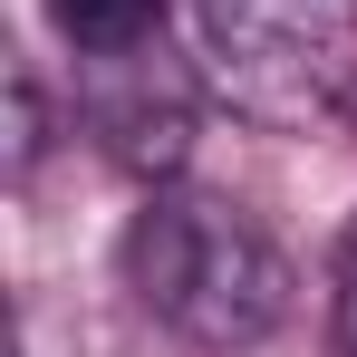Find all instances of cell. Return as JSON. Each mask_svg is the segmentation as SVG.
Wrapping results in <instances>:
<instances>
[{
	"instance_id": "1",
	"label": "cell",
	"mask_w": 357,
	"mask_h": 357,
	"mask_svg": "<svg viewBox=\"0 0 357 357\" xmlns=\"http://www.w3.org/2000/svg\"><path fill=\"white\" fill-rule=\"evenodd\" d=\"M126 290L145 299L183 348L232 357L261 348L290 319V261L280 241L241 213L232 193H193V183H155L145 213L126 222Z\"/></svg>"
},
{
	"instance_id": "2",
	"label": "cell",
	"mask_w": 357,
	"mask_h": 357,
	"mask_svg": "<svg viewBox=\"0 0 357 357\" xmlns=\"http://www.w3.org/2000/svg\"><path fill=\"white\" fill-rule=\"evenodd\" d=\"M203 59L251 126L328 135L357 116V0H203Z\"/></svg>"
},
{
	"instance_id": "3",
	"label": "cell",
	"mask_w": 357,
	"mask_h": 357,
	"mask_svg": "<svg viewBox=\"0 0 357 357\" xmlns=\"http://www.w3.org/2000/svg\"><path fill=\"white\" fill-rule=\"evenodd\" d=\"M87 68V126H97V145L116 155L126 174L145 183H174L183 155H193V77L174 68L165 39H145V49H116V59H77Z\"/></svg>"
},
{
	"instance_id": "4",
	"label": "cell",
	"mask_w": 357,
	"mask_h": 357,
	"mask_svg": "<svg viewBox=\"0 0 357 357\" xmlns=\"http://www.w3.org/2000/svg\"><path fill=\"white\" fill-rule=\"evenodd\" d=\"M39 10H49V29H59L77 59H116V49L165 39V10L174 0H39Z\"/></svg>"
},
{
	"instance_id": "5",
	"label": "cell",
	"mask_w": 357,
	"mask_h": 357,
	"mask_svg": "<svg viewBox=\"0 0 357 357\" xmlns=\"http://www.w3.org/2000/svg\"><path fill=\"white\" fill-rule=\"evenodd\" d=\"M39 145H49V107H39V77H29V68H10V174H29V165H39Z\"/></svg>"
},
{
	"instance_id": "6",
	"label": "cell",
	"mask_w": 357,
	"mask_h": 357,
	"mask_svg": "<svg viewBox=\"0 0 357 357\" xmlns=\"http://www.w3.org/2000/svg\"><path fill=\"white\" fill-rule=\"evenodd\" d=\"M338 357H357V241L338 251Z\"/></svg>"
}]
</instances>
